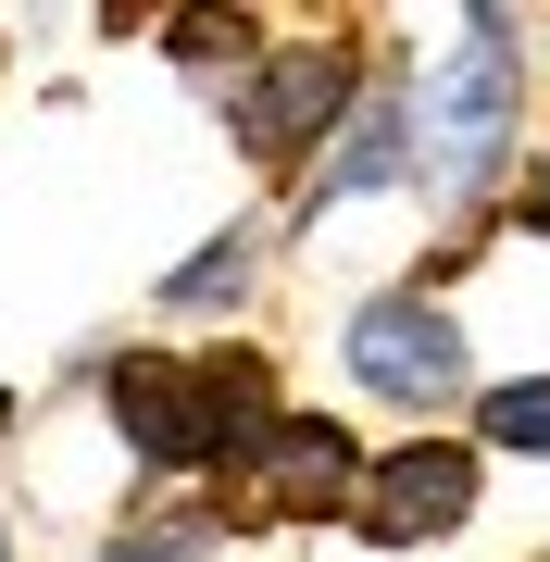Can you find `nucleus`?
I'll return each mask as SVG.
<instances>
[{
	"mask_svg": "<svg viewBox=\"0 0 550 562\" xmlns=\"http://www.w3.org/2000/svg\"><path fill=\"white\" fill-rule=\"evenodd\" d=\"M113 425L138 438V462L263 450V425H250V375H176V362H113Z\"/></svg>",
	"mask_w": 550,
	"mask_h": 562,
	"instance_id": "f257e3e1",
	"label": "nucleus"
},
{
	"mask_svg": "<svg viewBox=\"0 0 550 562\" xmlns=\"http://www.w3.org/2000/svg\"><path fill=\"white\" fill-rule=\"evenodd\" d=\"M426 113H438V188H475L513 138V13H463V50Z\"/></svg>",
	"mask_w": 550,
	"mask_h": 562,
	"instance_id": "f03ea898",
	"label": "nucleus"
},
{
	"mask_svg": "<svg viewBox=\"0 0 550 562\" xmlns=\"http://www.w3.org/2000/svg\"><path fill=\"white\" fill-rule=\"evenodd\" d=\"M350 375H363L375 401H401V413H438L450 387H463V325H438L426 301H375L350 325Z\"/></svg>",
	"mask_w": 550,
	"mask_h": 562,
	"instance_id": "7ed1b4c3",
	"label": "nucleus"
},
{
	"mask_svg": "<svg viewBox=\"0 0 550 562\" xmlns=\"http://www.w3.org/2000/svg\"><path fill=\"white\" fill-rule=\"evenodd\" d=\"M463 513H475V462L438 450V438L388 450L375 487H363V538H388V550H426V538H450Z\"/></svg>",
	"mask_w": 550,
	"mask_h": 562,
	"instance_id": "20e7f679",
	"label": "nucleus"
},
{
	"mask_svg": "<svg viewBox=\"0 0 550 562\" xmlns=\"http://www.w3.org/2000/svg\"><path fill=\"white\" fill-rule=\"evenodd\" d=\"M326 113H338V63L326 50H288V63H263V88H250V150L288 162Z\"/></svg>",
	"mask_w": 550,
	"mask_h": 562,
	"instance_id": "39448f33",
	"label": "nucleus"
},
{
	"mask_svg": "<svg viewBox=\"0 0 550 562\" xmlns=\"http://www.w3.org/2000/svg\"><path fill=\"white\" fill-rule=\"evenodd\" d=\"M250 487L288 513H326L338 487H350V450H338V425H263V450H250Z\"/></svg>",
	"mask_w": 550,
	"mask_h": 562,
	"instance_id": "423d86ee",
	"label": "nucleus"
},
{
	"mask_svg": "<svg viewBox=\"0 0 550 562\" xmlns=\"http://www.w3.org/2000/svg\"><path fill=\"white\" fill-rule=\"evenodd\" d=\"M388 176H413V113L401 101H363L350 138L326 150V176H313V201H363V188H388Z\"/></svg>",
	"mask_w": 550,
	"mask_h": 562,
	"instance_id": "0eeeda50",
	"label": "nucleus"
},
{
	"mask_svg": "<svg viewBox=\"0 0 550 562\" xmlns=\"http://www.w3.org/2000/svg\"><path fill=\"white\" fill-rule=\"evenodd\" d=\"M489 438H501V450H550V375L489 387Z\"/></svg>",
	"mask_w": 550,
	"mask_h": 562,
	"instance_id": "6e6552de",
	"label": "nucleus"
},
{
	"mask_svg": "<svg viewBox=\"0 0 550 562\" xmlns=\"http://www.w3.org/2000/svg\"><path fill=\"white\" fill-rule=\"evenodd\" d=\"M238 276H250V238H225V250H201V262H176V288H164V301H225Z\"/></svg>",
	"mask_w": 550,
	"mask_h": 562,
	"instance_id": "1a4fd4ad",
	"label": "nucleus"
},
{
	"mask_svg": "<svg viewBox=\"0 0 550 562\" xmlns=\"http://www.w3.org/2000/svg\"><path fill=\"white\" fill-rule=\"evenodd\" d=\"M138 562H201V538H164V550H138Z\"/></svg>",
	"mask_w": 550,
	"mask_h": 562,
	"instance_id": "9d476101",
	"label": "nucleus"
},
{
	"mask_svg": "<svg viewBox=\"0 0 550 562\" xmlns=\"http://www.w3.org/2000/svg\"><path fill=\"white\" fill-rule=\"evenodd\" d=\"M0 413H13V401H0Z\"/></svg>",
	"mask_w": 550,
	"mask_h": 562,
	"instance_id": "9b49d317",
	"label": "nucleus"
}]
</instances>
